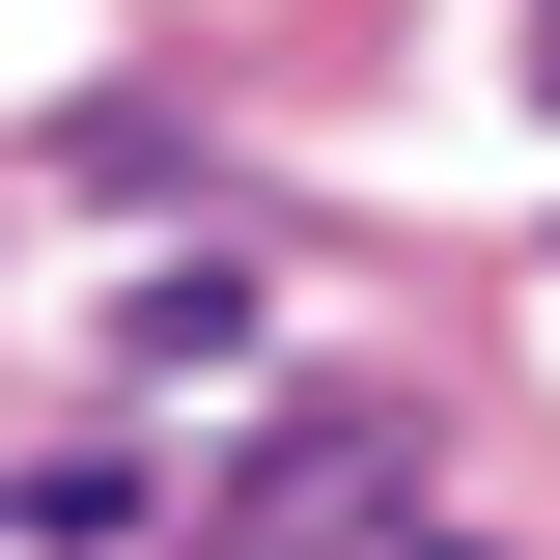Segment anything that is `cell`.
I'll return each instance as SVG.
<instances>
[{
  "mask_svg": "<svg viewBox=\"0 0 560 560\" xmlns=\"http://www.w3.org/2000/svg\"><path fill=\"white\" fill-rule=\"evenodd\" d=\"M533 57H560V0H533Z\"/></svg>",
  "mask_w": 560,
  "mask_h": 560,
  "instance_id": "7a4b0ae2",
  "label": "cell"
},
{
  "mask_svg": "<svg viewBox=\"0 0 560 560\" xmlns=\"http://www.w3.org/2000/svg\"><path fill=\"white\" fill-rule=\"evenodd\" d=\"M337 504H393V420H364V393H337V420H280V448H253V533H337Z\"/></svg>",
  "mask_w": 560,
  "mask_h": 560,
  "instance_id": "6da1fadb",
  "label": "cell"
}]
</instances>
